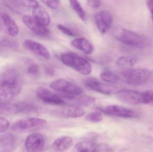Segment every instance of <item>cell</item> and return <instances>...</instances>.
<instances>
[{
  "label": "cell",
  "instance_id": "cell-5",
  "mask_svg": "<svg viewBox=\"0 0 153 152\" xmlns=\"http://www.w3.org/2000/svg\"><path fill=\"white\" fill-rule=\"evenodd\" d=\"M47 124L45 120L38 118H28L17 120L11 126V129L16 133H24L44 128Z\"/></svg>",
  "mask_w": 153,
  "mask_h": 152
},
{
  "label": "cell",
  "instance_id": "cell-34",
  "mask_svg": "<svg viewBox=\"0 0 153 152\" xmlns=\"http://www.w3.org/2000/svg\"><path fill=\"white\" fill-rule=\"evenodd\" d=\"M94 152H111V150L108 145L106 144H101L97 145Z\"/></svg>",
  "mask_w": 153,
  "mask_h": 152
},
{
  "label": "cell",
  "instance_id": "cell-23",
  "mask_svg": "<svg viewBox=\"0 0 153 152\" xmlns=\"http://www.w3.org/2000/svg\"><path fill=\"white\" fill-rule=\"evenodd\" d=\"M98 145L91 141H82L75 145L76 152H94Z\"/></svg>",
  "mask_w": 153,
  "mask_h": 152
},
{
  "label": "cell",
  "instance_id": "cell-32",
  "mask_svg": "<svg viewBox=\"0 0 153 152\" xmlns=\"http://www.w3.org/2000/svg\"><path fill=\"white\" fill-rule=\"evenodd\" d=\"M0 45L4 47H8L10 48H17V44L13 42V41H11V40H8V39H5V40H2L0 42Z\"/></svg>",
  "mask_w": 153,
  "mask_h": 152
},
{
  "label": "cell",
  "instance_id": "cell-2",
  "mask_svg": "<svg viewBox=\"0 0 153 152\" xmlns=\"http://www.w3.org/2000/svg\"><path fill=\"white\" fill-rule=\"evenodd\" d=\"M62 62L70 68L84 75L90 74L92 71L91 63L85 58L71 52L65 53L61 57Z\"/></svg>",
  "mask_w": 153,
  "mask_h": 152
},
{
  "label": "cell",
  "instance_id": "cell-16",
  "mask_svg": "<svg viewBox=\"0 0 153 152\" xmlns=\"http://www.w3.org/2000/svg\"><path fill=\"white\" fill-rule=\"evenodd\" d=\"M71 95L62 94L61 96L65 99L73 103L74 105L88 107L94 103L95 99L94 97L88 95Z\"/></svg>",
  "mask_w": 153,
  "mask_h": 152
},
{
  "label": "cell",
  "instance_id": "cell-15",
  "mask_svg": "<svg viewBox=\"0 0 153 152\" xmlns=\"http://www.w3.org/2000/svg\"><path fill=\"white\" fill-rule=\"evenodd\" d=\"M55 114L63 118H75L80 117L84 115L85 111L81 107L76 105H70L56 111Z\"/></svg>",
  "mask_w": 153,
  "mask_h": 152
},
{
  "label": "cell",
  "instance_id": "cell-28",
  "mask_svg": "<svg viewBox=\"0 0 153 152\" xmlns=\"http://www.w3.org/2000/svg\"><path fill=\"white\" fill-rule=\"evenodd\" d=\"M58 29L62 31L63 34L70 37H75L76 34L71 29L66 26L62 24H58L57 26Z\"/></svg>",
  "mask_w": 153,
  "mask_h": 152
},
{
  "label": "cell",
  "instance_id": "cell-38",
  "mask_svg": "<svg viewBox=\"0 0 153 152\" xmlns=\"http://www.w3.org/2000/svg\"></svg>",
  "mask_w": 153,
  "mask_h": 152
},
{
  "label": "cell",
  "instance_id": "cell-25",
  "mask_svg": "<svg viewBox=\"0 0 153 152\" xmlns=\"http://www.w3.org/2000/svg\"><path fill=\"white\" fill-rule=\"evenodd\" d=\"M100 78L104 82L115 84L119 80V78L113 72L106 70L102 72L100 75Z\"/></svg>",
  "mask_w": 153,
  "mask_h": 152
},
{
  "label": "cell",
  "instance_id": "cell-8",
  "mask_svg": "<svg viewBox=\"0 0 153 152\" xmlns=\"http://www.w3.org/2000/svg\"><path fill=\"white\" fill-rule=\"evenodd\" d=\"M117 98L122 101L129 105H139L144 104L143 93L130 90H119L117 93Z\"/></svg>",
  "mask_w": 153,
  "mask_h": 152
},
{
  "label": "cell",
  "instance_id": "cell-22",
  "mask_svg": "<svg viewBox=\"0 0 153 152\" xmlns=\"http://www.w3.org/2000/svg\"><path fill=\"white\" fill-rule=\"evenodd\" d=\"M137 62V59L134 57L128 56H123L119 57L117 62L119 68L123 70L132 68Z\"/></svg>",
  "mask_w": 153,
  "mask_h": 152
},
{
  "label": "cell",
  "instance_id": "cell-26",
  "mask_svg": "<svg viewBox=\"0 0 153 152\" xmlns=\"http://www.w3.org/2000/svg\"><path fill=\"white\" fill-rule=\"evenodd\" d=\"M85 119L92 123H99L102 120V116L100 112H91L85 117Z\"/></svg>",
  "mask_w": 153,
  "mask_h": 152
},
{
  "label": "cell",
  "instance_id": "cell-36",
  "mask_svg": "<svg viewBox=\"0 0 153 152\" xmlns=\"http://www.w3.org/2000/svg\"><path fill=\"white\" fill-rule=\"evenodd\" d=\"M146 5L150 11L153 22V0H150L146 1Z\"/></svg>",
  "mask_w": 153,
  "mask_h": 152
},
{
  "label": "cell",
  "instance_id": "cell-27",
  "mask_svg": "<svg viewBox=\"0 0 153 152\" xmlns=\"http://www.w3.org/2000/svg\"><path fill=\"white\" fill-rule=\"evenodd\" d=\"M39 68L38 65L35 63L30 64L27 68V73L29 75L36 76L39 75Z\"/></svg>",
  "mask_w": 153,
  "mask_h": 152
},
{
  "label": "cell",
  "instance_id": "cell-24",
  "mask_svg": "<svg viewBox=\"0 0 153 152\" xmlns=\"http://www.w3.org/2000/svg\"><path fill=\"white\" fill-rule=\"evenodd\" d=\"M70 5L74 10L75 12L78 17L83 21L87 19V15L85 11L82 7L80 3L77 1H70Z\"/></svg>",
  "mask_w": 153,
  "mask_h": 152
},
{
  "label": "cell",
  "instance_id": "cell-21",
  "mask_svg": "<svg viewBox=\"0 0 153 152\" xmlns=\"http://www.w3.org/2000/svg\"><path fill=\"white\" fill-rule=\"evenodd\" d=\"M73 141L69 136L62 137L57 138L53 143V147L57 151L63 152L67 151L72 146Z\"/></svg>",
  "mask_w": 153,
  "mask_h": 152
},
{
  "label": "cell",
  "instance_id": "cell-7",
  "mask_svg": "<svg viewBox=\"0 0 153 152\" xmlns=\"http://www.w3.org/2000/svg\"><path fill=\"white\" fill-rule=\"evenodd\" d=\"M85 86L102 94L111 95L116 94L119 90L115 87L100 82L94 78H88L83 81Z\"/></svg>",
  "mask_w": 153,
  "mask_h": 152
},
{
  "label": "cell",
  "instance_id": "cell-1",
  "mask_svg": "<svg viewBox=\"0 0 153 152\" xmlns=\"http://www.w3.org/2000/svg\"><path fill=\"white\" fill-rule=\"evenodd\" d=\"M21 78L19 72L14 69L4 73L0 81V112L20 93Z\"/></svg>",
  "mask_w": 153,
  "mask_h": 152
},
{
  "label": "cell",
  "instance_id": "cell-13",
  "mask_svg": "<svg viewBox=\"0 0 153 152\" xmlns=\"http://www.w3.org/2000/svg\"><path fill=\"white\" fill-rule=\"evenodd\" d=\"M95 21L99 30L102 33H105L112 25V17L108 12L102 11L96 14Z\"/></svg>",
  "mask_w": 153,
  "mask_h": 152
},
{
  "label": "cell",
  "instance_id": "cell-12",
  "mask_svg": "<svg viewBox=\"0 0 153 152\" xmlns=\"http://www.w3.org/2000/svg\"><path fill=\"white\" fill-rule=\"evenodd\" d=\"M22 21L30 29L38 35L45 36L50 33L46 26L39 23L32 16L25 15L22 18Z\"/></svg>",
  "mask_w": 153,
  "mask_h": 152
},
{
  "label": "cell",
  "instance_id": "cell-19",
  "mask_svg": "<svg viewBox=\"0 0 153 152\" xmlns=\"http://www.w3.org/2000/svg\"><path fill=\"white\" fill-rule=\"evenodd\" d=\"M71 44L85 54H91L94 51V47L91 42L83 37L74 39L72 41Z\"/></svg>",
  "mask_w": 153,
  "mask_h": 152
},
{
  "label": "cell",
  "instance_id": "cell-6",
  "mask_svg": "<svg viewBox=\"0 0 153 152\" xmlns=\"http://www.w3.org/2000/svg\"><path fill=\"white\" fill-rule=\"evenodd\" d=\"M51 88L64 94L80 95L82 93L83 89L78 85L65 79H60L51 82Z\"/></svg>",
  "mask_w": 153,
  "mask_h": 152
},
{
  "label": "cell",
  "instance_id": "cell-14",
  "mask_svg": "<svg viewBox=\"0 0 153 152\" xmlns=\"http://www.w3.org/2000/svg\"><path fill=\"white\" fill-rule=\"evenodd\" d=\"M23 46L27 50L44 59H48L51 57L50 52L47 48L38 42L32 40H26L23 43Z\"/></svg>",
  "mask_w": 153,
  "mask_h": 152
},
{
  "label": "cell",
  "instance_id": "cell-11",
  "mask_svg": "<svg viewBox=\"0 0 153 152\" xmlns=\"http://www.w3.org/2000/svg\"><path fill=\"white\" fill-rule=\"evenodd\" d=\"M36 93L37 97L45 103L56 105H64L66 104L65 101L59 95L55 94L45 87H38L36 91Z\"/></svg>",
  "mask_w": 153,
  "mask_h": 152
},
{
  "label": "cell",
  "instance_id": "cell-33",
  "mask_svg": "<svg viewBox=\"0 0 153 152\" xmlns=\"http://www.w3.org/2000/svg\"><path fill=\"white\" fill-rule=\"evenodd\" d=\"M42 2L44 3L45 5L49 7V8L53 9H56L59 6L60 4V1H42Z\"/></svg>",
  "mask_w": 153,
  "mask_h": 152
},
{
  "label": "cell",
  "instance_id": "cell-18",
  "mask_svg": "<svg viewBox=\"0 0 153 152\" xmlns=\"http://www.w3.org/2000/svg\"><path fill=\"white\" fill-rule=\"evenodd\" d=\"M32 17L39 23L45 26H48L50 22V17L46 10L39 5L33 8L32 10Z\"/></svg>",
  "mask_w": 153,
  "mask_h": 152
},
{
  "label": "cell",
  "instance_id": "cell-3",
  "mask_svg": "<svg viewBox=\"0 0 153 152\" xmlns=\"http://www.w3.org/2000/svg\"><path fill=\"white\" fill-rule=\"evenodd\" d=\"M117 38L122 43L136 49H144L149 44L146 37L127 29H122Z\"/></svg>",
  "mask_w": 153,
  "mask_h": 152
},
{
  "label": "cell",
  "instance_id": "cell-37",
  "mask_svg": "<svg viewBox=\"0 0 153 152\" xmlns=\"http://www.w3.org/2000/svg\"><path fill=\"white\" fill-rule=\"evenodd\" d=\"M46 73L49 76H52V75H54V70L51 67H48L46 69Z\"/></svg>",
  "mask_w": 153,
  "mask_h": 152
},
{
  "label": "cell",
  "instance_id": "cell-29",
  "mask_svg": "<svg viewBox=\"0 0 153 152\" xmlns=\"http://www.w3.org/2000/svg\"><path fill=\"white\" fill-rule=\"evenodd\" d=\"M143 93L144 104H153V91H146Z\"/></svg>",
  "mask_w": 153,
  "mask_h": 152
},
{
  "label": "cell",
  "instance_id": "cell-20",
  "mask_svg": "<svg viewBox=\"0 0 153 152\" xmlns=\"http://www.w3.org/2000/svg\"><path fill=\"white\" fill-rule=\"evenodd\" d=\"M0 16L9 34L12 37L17 36L19 33V27L12 18L4 12H1Z\"/></svg>",
  "mask_w": 153,
  "mask_h": 152
},
{
  "label": "cell",
  "instance_id": "cell-17",
  "mask_svg": "<svg viewBox=\"0 0 153 152\" xmlns=\"http://www.w3.org/2000/svg\"><path fill=\"white\" fill-rule=\"evenodd\" d=\"M17 145V137L13 134L7 133L0 135V149L5 151H12Z\"/></svg>",
  "mask_w": 153,
  "mask_h": 152
},
{
  "label": "cell",
  "instance_id": "cell-30",
  "mask_svg": "<svg viewBox=\"0 0 153 152\" xmlns=\"http://www.w3.org/2000/svg\"><path fill=\"white\" fill-rule=\"evenodd\" d=\"M10 127V122L5 118L0 117V134L5 132Z\"/></svg>",
  "mask_w": 153,
  "mask_h": 152
},
{
  "label": "cell",
  "instance_id": "cell-31",
  "mask_svg": "<svg viewBox=\"0 0 153 152\" xmlns=\"http://www.w3.org/2000/svg\"><path fill=\"white\" fill-rule=\"evenodd\" d=\"M17 2L23 6L27 7H32L33 8H36L39 5L38 3L36 1H28V0H24V1H16Z\"/></svg>",
  "mask_w": 153,
  "mask_h": 152
},
{
  "label": "cell",
  "instance_id": "cell-10",
  "mask_svg": "<svg viewBox=\"0 0 153 152\" xmlns=\"http://www.w3.org/2000/svg\"><path fill=\"white\" fill-rule=\"evenodd\" d=\"M45 143V138L43 134L38 133L31 134L26 139V150L27 152H43Z\"/></svg>",
  "mask_w": 153,
  "mask_h": 152
},
{
  "label": "cell",
  "instance_id": "cell-4",
  "mask_svg": "<svg viewBox=\"0 0 153 152\" xmlns=\"http://www.w3.org/2000/svg\"><path fill=\"white\" fill-rule=\"evenodd\" d=\"M122 76L126 82L132 86H140L148 82L151 77L150 70L144 68H130L123 70Z\"/></svg>",
  "mask_w": 153,
  "mask_h": 152
},
{
  "label": "cell",
  "instance_id": "cell-35",
  "mask_svg": "<svg viewBox=\"0 0 153 152\" xmlns=\"http://www.w3.org/2000/svg\"><path fill=\"white\" fill-rule=\"evenodd\" d=\"M87 3L89 6L95 9L100 7V5L101 4V1H100L90 0V1H87Z\"/></svg>",
  "mask_w": 153,
  "mask_h": 152
},
{
  "label": "cell",
  "instance_id": "cell-9",
  "mask_svg": "<svg viewBox=\"0 0 153 152\" xmlns=\"http://www.w3.org/2000/svg\"><path fill=\"white\" fill-rule=\"evenodd\" d=\"M97 109L104 113L120 117L133 118L137 117V114L133 110L117 105H108L105 107H97Z\"/></svg>",
  "mask_w": 153,
  "mask_h": 152
}]
</instances>
